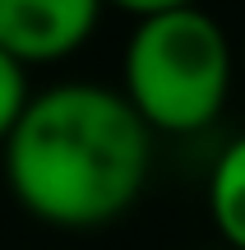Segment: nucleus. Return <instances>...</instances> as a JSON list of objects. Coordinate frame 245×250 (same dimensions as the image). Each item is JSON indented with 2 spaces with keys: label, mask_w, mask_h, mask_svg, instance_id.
I'll use <instances>...</instances> for the list:
<instances>
[{
  "label": "nucleus",
  "mask_w": 245,
  "mask_h": 250,
  "mask_svg": "<svg viewBox=\"0 0 245 250\" xmlns=\"http://www.w3.org/2000/svg\"><path fill=\"white\" fill-rule=\"evenodd\" d=\"M23 102H28L23 65H19L9 51H0V144H5V134L14 130V121H19V111H23Z\"/></svg>",
  "instance_id": "obj_5"
},
{
  "label": "nucleus",
  "mask_w": 245,
  "mask_h": 250,
  "mask_svg": "<svg viewBox=\"0 0 245 250\" xmlns=\"http://www.w3.org/2000/svg\"><path fill=\"white\" fill-rule=\"evenodd\" d=\"M102 5H107V0H102ZM111 5H120L125 14H134V19H148V14H167V9L199 5V0H111Z\"/></svg>",
  "instance_id": "obj_6"
},
{
  "label": "nucleus",
  "mask_w": 245,
  "mask_h": 250,
  "mask_svg": "<svg viewBox=\"0 0 245 250\" xmlns=\"http://www.w3.org/2000/svg\"><path fill=\"white\" fill-rule=\"evenodd\" d=\"M153 167V130L125 93L102 83H56L28 98L5 134V181L33 218L51 227H102L139 199Z\"/></svg>",
  "instance_id": "obj_1"
},
{
  "label": "nucleus",
  "mask_w": 245,
  "mask_h": 250,
  "mask_svg": "<svg viewBox=\"0 0 245 250\" xmlns=\"http://www.w3.org/2000/svg\"><path fill=\"white\" fill-rule=\"evenodd\" d=\"M241 61H245V51H241Z\"/></svg>",
  "instance_id": "obj_7"
},
{
  "label": "nucleus",
  "mask_w": 245,
  "mask_h": 250,
  "mask_svg": "<svg viewBox=\"0 0 245 250\" xmlns=\"http://www.w3.org/2000/svg\"><path fill=\"white\" fill-rule=\"evenodd\" d=\"M231 93V42L199 5L139 19L125 46V102L148 130L194 134Z\"/></svg>",
  "instance_id": "obj_2"
},
{
  "label": "nucleus",
  "mask_w": 245,
  "mask_h": 250,
  "mask_svg": "<svg viewBox=\"0 0 245 250\" xmlns=\"http://www.w3.org/2000/svg\"><path fill=\"white\" fill-rule=\"evenodd\" d=\"M208 213L213 227L236 250H245V134L222 148L208 176Z\"/></svg>",
  "instance_id": "obj_4"
},
{
  "label": "nucleus",
  "mask_w": 245,
  "mask_h": 250,
  "mask_svg": "<svg viewBox=\"0 0 245 250\" xmlns=\"http://www.w3.org/2000/svg\"><path fill=\"white\" fill-rule=\"evenodd\" d=\"M102 0H0V51L19 65L65 61L93 37Z\"/></svg>",
  "instance_id": "obj_3"
}]
</instances>
